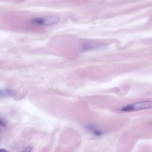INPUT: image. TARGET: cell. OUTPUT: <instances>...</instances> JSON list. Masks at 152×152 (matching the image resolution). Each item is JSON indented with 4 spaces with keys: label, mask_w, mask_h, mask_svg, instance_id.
Returning <instances> with one entry per match:
<instances>
[{
    "label": "cell",
    "mask_w": 152,
    "mask_h": 152,
    "mask_svg": "<svg viewBox=\"0 0 152 152\" xmlns=\"http://www.w3.org/2000/svg\"><path fill=\"white\" fill-rule=\"evenodd\" d=\"M152 108V101L137 102L129 104L123 107V112H131L151 109Z\"/></svg>",
    "instance_id": "1"
},
{
    "label": "cell",
    "mask_w": 152,
    "mask_h": 152,
    "mask_svg": "<svg viewBox=\"0 0 152 152\" xmlns=\"http://www.w3.org/2000/svg\"><path fill=\"white\" fill-rule=\"evenodd\" d=\"M60 19V18L58 16H52L35 18L32 19V22L36 24L49 26L58 23Z\"/></svg>",
    "instance_id": "2"
},
{
    "label": "cell",
    "mask_w": 152,
    "mask_h": 152,
    "mask_svg": "<svg viewBox=\"0 0 152 152\" xmlns=\"http://www.w3.org/2000/svg\"><path fill=\"white\" fill-rule=\"evenodd\" d=\"M6 91L8 94L9 96H12L15 94V92L12 90H7Z\"/></svg>",
    "instance_id": "3"
},
{
    "label": "cell",
    "mask_w": 152,
    "mask_h": 152,
    "mask_svg": "<svg viewBox=\"0 0 152 152\" xmlns=\"http://www.w3.org/2000/svg\"><path fill=\"white\" fill-rule=\"evenodd\" d=\"M32 148L31 147H27L24 151V152H29L31 151Z\"/></svg>",
    "instance_id": "4"
},
{
    "label": "cell",
    "mask_w": 152,
    "mask_h": 152,
    "mask_svg": "<svg viewBox=\"0 0 152 152\" xmlns=\"http://www.w3.org/2000/svg\"><path fill=\"white\" fill-rule=\"evenodd\" d=\"M0 125H1V126L2 127H6L5 124L1 120V122H0Z\"/></svg>",
    "instance_id": "5"
},
{
    "label": "cell",
    "mask_w": 152,
    "mask_h": 152,
    "mask_svg": "<svg viewBox=\"0 0 152 152\" xmlns=\"http://www.w3.org/2000/svg\"><path fill=\"white\" fill-rule=\"evenodd\" d=\"M0 151L1 152H7L8 151L5 149H0Z\"/></svg>",
    "instance_id": "6"
}]
</instances>
